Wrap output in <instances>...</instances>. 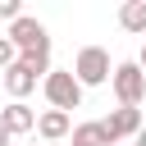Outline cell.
I'll use <instances>...</instances> for the list:
<instances>
[{"instance_id": "obj_1", "label": "cell", "mask_w": 146, "mask_h": 146, "mask_svg": "<svg viewBox=\"0 0 146 146\" xmlns=\"http://www.w3.org/2000/svg\"><path fill=\"white\" fill-rule=\"evenodd\" d=\"M68 73L78 78V87H100V82H110V73H114L110 50H105V46H82Z\"/></svg>"}, {"instance_id": "obj_2", "label": "cell", "mask_w": 146, "mask_h": 146, "mask_svg": "<svg viewBox=\"0 0 146 146\" xmlns=\"http://www.w3.org/2000/svg\"><path fill=\"white\" fill-rule=\"evenodd\" d=\"M41 91H46L50 110H59V114H68V110L82 105V87H78V78H73L68 68H50V73L41 78Z\"/></svg>"}, {"instance_id": "obj_3", "label": "cell", "mask_w": 146, "mask_h": 146, "mask_svg": "<svg viewBox=\"0 0 146 146\" xmlns=\"http://www.w3.org/2000/svg\"><path fill=\"white\" fill-rule=\"evenodd\" d=\"M110 87H114L119 105H128V110H137V105L146 100V73L137 68V59H128V64H114V73H110Z\"/></svg>"}, {"instance_id": "obj_4", "label": "cell", "mask_w": 146, "mask_h": 146, "mask_svg": "<svg viewBox=\"0 0 146 146\" xmlns=\"http://www.w3.org/2000/svg\"><path fill=\"white\" fill-rule=\"evenodd\" d=\"M137 132H141V110L119 105V110H110V114L100 119V137H105V146H114L119 137H137Z\"/></svg>"}, {"instance_id": "obj_5", "label": "cell", "mask_w": 146, "mask_h": 146, "mask_svg": "<svg viewBox=\"0 0 146 146\" xmlns=\"http://www.w3.org/2000/svg\"><path fill=\"white\" fill-rule=\"evenodd\" d=\"M0 123H5L9 137H14V132H36V114H32L27 100H9V105L0 110Z\"/></svg>"}, {"instance_id": "obj_6", "label": "cell", "mask_w": 146, "mask_h": 146, "mask_svg": "<svg viewBox=\"0 0 146 146\" xmlns=\"http://www.w3.org/2000/svg\"><path fill=\"white\" fill-rule=\"evenodd\" d=\"M36 132H41V141H64L68 132H73V119L68 114H59V110H46V114H36Z\"/></svg>"}, {"instance_id": "obj_7", "label": "cell", "mask_w": 146, "mask_h": 146, "mask_svg": "<svg viewBox=\"0 0 146 146\" xmlns=\"http://www.w3.org/2000/svg\"><path fill=\"white\" fill-rule=\"evenodd\" d=\"M5 91H9L14 100H23L27 91H36V73H32L27 64H18V59H14V64L5 68Z\"/></svg>"}, {"instance_id": "obj_8", "label": "cell", "mask_w": 146, "mask_h": 146, "mask_svg": "<svg viewBox=\"0 0 146 146\" xmlns=\"http://www.w3.org/2000/svg\"><path fill=\"white\" fill-rule=\"evenodd\" d=\"M119 27L146 36V0H123V5H119Z\"/></svg>"}, {"instance_id": "obj_9", "label": "cell", "mask_w": 146, "mask_h": 146, "mask_svg": "<svg viewBox=\"0 0 146 146\" xmlns=\"http://www.w3.org/2000/svg\"><path fill=\"white\" fill-rule=\"evenodd\" d=\"M73 146H105L100 123H78V128H73Z\"/></svg>"}, {"instance_id": "obj_10", "label": "cell", "mask_w": 146, "mask_h": 146, "mask_svg": "<svg viewBox=\"0 0 146 146\" xmlns=\"http://www.w3.org/2000/svg\"><path fill=\"white\" fill-rule=\"evenodd\" d=\"M0 18H5V23L23 18V5H18V0H0Z\"/></svg>"}, {"instance_id": "obj_11", "label": "cell", "mask_w": 146, "mask_h": 146, "mask_svg": "<svg viewBox=\"0 0 146 146\" xmlns=\"http://www.w3.org/2000/svg\"><path fill=\"white\" fill-rule=\"evenodd\" d=\"M14 59H18V50L9 46V36H0V73H5V68H9Z\"/></svg>"}, {"instance_id": "obj_12", "label": "cell", "mask_w": 146, "mask_h": 146, "mask_svg": "<svg viewBox=\"0 0 146 146\" xmlns=\"http://www.w3.org/2000/svg\"><path fill=\"white\" fill-rule=\"evenodd\" d=\"M9 141H14V137H9V132H5V123H0V146H9Z\"/></svg>"}, {"instance_id": "obj_13", "label": "cell", "mask_w": 146, "mask_h": 146, "mask_svg": "<svg viewBox=\"0 0 146 146\" xmlns=\"http://www.w3.org/2000/svg\"><path fill=\"white\" fill-rule=\"evenodd\" d=\"M132 141H137V146H146V123H141V132H137V137H132Z\"/></svg>"}, {"instance_id": "obj_14", "label": "cell", "mask_w": 146, "mask_h": 146, "mask_svg": "<svg viewBox=\"0 0 146 146\" xmlns=\"http://www.w3.org/2000/svg\"><path fill=\"white\" fill-rule=\"evenodd\" d=\"M137 68H141V73H146V41H141V59H137Z\"/></svg>"}, {"instance_id": "obj_15", "label": "cell", "mask_w": 146, "mask_h": 146, "mask_svg": "<svg viewBox=\"0 0 146 146\" xmlns=\"http://www.w3.org/2000/svg\"><path fill=\"white\" fill-rule=\"evenodd\" d=\"M46 146H55V141H46Z\"/></svg>"}]
</instances>
